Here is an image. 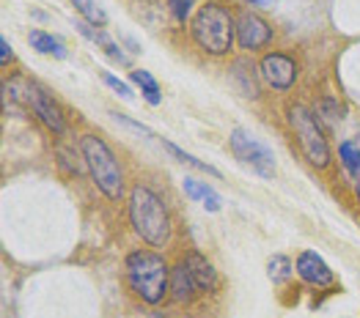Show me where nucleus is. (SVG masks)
Here are the masks:
<instances>
[{"label":"nucleus","instance_id":"obj_1","mask_svg":"<svg viewBox=\"0 0 360 318\" xmlns=\"http://www.w3.org/2000/svg\"><path fill=\"white\" fill-rule=\"evenodd\" d=\"M129 223L132 231L138 233L149 247H168L171 241V214L165 208L162 198L146 187L135 184L129 192Z\"/></svg>","mask_w":360,"mask_h":318},{"label":"nucleus","instance_id":"obj_2","mask_svg":"<svg viewBox=\"0 0 360 318\" xmlns=\"http://www.w3.org/2000/svg\"><path fill=\"white\" fill-rule=\"evenodd\" d=\"M190 33L195 39V44L212 55V58H223L231 53L234 47V33L237 22L231 17V11L223 3H204L193 20H190Z\"/></svg>","mask_w":360,"mask_h":318},{"label":"nucleus","instance_id":"obj_3","mask_svg":"<svg viewBox=\"0 0 360 318\" xmlns=\"http://www.w3.org/2000/svg\"><path fill=\"white\" fill-rule=\"evenodd\" d=\"M124 274L129 289L135 291L138 299H143L146 305H160L168 293V277L171 269L165 258L154 250H135L124 260Z\"/></svg>","mask_w":360,"mask_h":318},{"label":"nucleus","instance_id":"obj_4","mask_svg":"<svg viewBox=\"0 0 360 318\" xmlns=\"http://www.w3.org/2000/svg\"><path fill=\"white\" fill-rule=\"evenodd\" d=\"M80 157L89 168L91 181L96 184V190L119 203L124 198V171H121L119 159L113 154V148L105 143L99 135H80Z\"/></svg>","mask_w":360,"mask_h":318},{"label":"nucleus","instance_id":"obj_5","mask_svg":"<svg viewBox=\"0 0 360 318\" xmlns=\"http://www.w3.org/2000/svg\"><path fill=\"white\" fill-rule=\"evenodd\" d=\"M286 121H289V126L295 132V140L300 145L302 157L308 159V165L325 171L330 165L333 157H330V143H328V138H325V132H322L316 116L308 107H302V105H289L286 107Z\"/></svg>","mask_w":360,"mask_h":318},{"label":"nucleus","instance_id":"obj_6","mask_svg":"<svg viewBox=\"0 0 360 318\" xmlns=\"http://www.w3.org/2000/svg\"><path fill=\"white\" fill-rule=\"evenodd\" d=\"M229 145H231L234 157L240 159L245 168H250L253 173L262 175V178H275V157H272V151L262 140H256L248 129L237 126L231 132V138H229Z\"/></svg>","mask_w":360,"mask_h":318},{"label":"nucleus","instance_id":"obj_7","mask_svg":"<svg viewBox=\"0 0 360 318\" xmlns=\"http://www.w3.org/2000/svg\"><path fill=\"white\" fill-rule=\"evenodd\" d=\"M22 99L30 105V110L39 116V121L53 132V135H63L66 132V121H63V113H60V107L56 105V99L44 91L41 86H33L28 83L25 86V93H22Z\"/></svg>","mask_w":360,"mask_h":318},{"label":"nucleus","instance_id":"obj_8","mask_svg":"<svg viewBox=\"0 0 360 318\" xmlns=\"http://www.w3.org/2000/svg\"><path fill=\"white\" fill-rule=\"evenodd\" d=\"M259 72L262 77L267 80V86L275 91H289L297 80V63L295 58H289L286 53H270L264 55L259 63Z\"/></svg>","mask_w":360,"mask_h":318},{"label":"nucleus","instance_id":"obj_9","mask_svg":"<svg viewBox=\"0 0 360 318\" xmlns=\"http://www.w3.org/2000/svg\"><path fill=\"white\" fill-rule=\"evenodd\" d=\"M272 41V28L253 11H242L237 17V44L242 50H262Z\"/></svg>","mask_w":360,"mask_h":318},{"label":"nucleus","instance_id":"obj_10","mask_svg":"<svg viewBox=\"0 0 360 318\" xmlns=\"http://www.w3.org/2000/svg\"><path fill=\"white\" fill-rule=\"evenodd\" d=\"M295 272L300 274L302 283L316 286V289H330L333 283H335L333 269L328 266V260L322 258L319 253H314V250H302L300 256H297V260H295Z\"/></svg>","mask_w":360,"mask_h":318},{"label":"nucleus","instance_id":"obj_11","mask_svg":"<svg viewBox=\"0 0 360 318\" xmlns=\"http://www.w3.org/2000/svg\"><path fill=\"white\" fill-rule=\"evenodd\" d=\"M168 291H171L174 302H181V305H184V302H190V299H195V293H201L198 283H195V277L190 274V269H187V263H184V260L171 269Z\"/></svg>","mask_w":360,"mask_h":318},{"label":"nucleus","instance_id":"obj_12","mask_svg":"<svg viewBox=\"0 0 360 318\" xmlns=\"http://www.w3.org/2000/svg\"><path fill=\"white\" fill-rule=\"evenodd\" d=\"M75 25H77V30H80V33H83L89 41H94V44H96V47H99V50H102L108 58L113 60V63L129 66V58L121 53L119 44H116V41H113V39H110V36H108V33H105L102 28H96V25H89V22H83V20H77Z\"/></svg>","mask_w":360,"mask_h":318},{"label":"nucleus","instance_id":"obj_13","mask_svg":"<svg viewBox=\"0 0 360 318\" xmlns=\"http://www.w3.org/2000/svg\"><path fill=\"white\" fill-rule=\"evenodd\" d=\"M184 263H187V269H190V274L195 277V283H198V289H201V293H210V291H214V286H217V272H214V266H212L210 260L204 258L201 253H187L184 256Z\"/></svg>","mask_w":360,"mask_h":318},{"label":"nucleus","instance_id":"obj_14","mask_svg":"<svg viewBox=\"0 0 360 318\" xmlns=\"http://www.w3.org/2000/svg\"><path fill=\"white\" fill-rule=\"evenodd\" d=\"M181 187H184V192H187L193 201L204 203L207 211H220V208H223V198L212 190L210 184H204V181H198V178H184Z\"/></svg>","mask_w":360,"mask_h":318},{"label":"nucleus","instance_id":"obj_15","mask_svg":"<svg viewBox=\"0 0 360 318\" xmlns=\"http://www.w3.org/2000/svg\"><path fill=\"white\" fill-rule=\"evenodd\" d=\"M28 41H30V47H33L36 53H41V55H53V58H60V60L69 55L66 47H63V41L56 39L53 33H47V30H30Z\"/></svg>","mask_w":360,"mask_h":318},{"label":"nucleus","instance_id":"obj_16","mask_svg":"<svg viewBox=\"0 0 360 318\" xmlns=\"http://www.w3.org/2000/svg\"><path fill=\"white\" fill-rule=\"evenodd\" d=\"M69 3L75 6V11L80 14L83 22L96 25V28H105L108 25V14H105V8L96 0H69Z\"/></svg>","mask_w":360,"mask_h":318},{"label":"nucleus","instance_id":"obj_17","mask_svg":"<svg viewBox=\"0 0 360 318\" xmlns=\"http://www.w3.org/2000/svg\"><path fill=\"white\" fill-rule=\"evenodd\" d=\"M129 80L141 88V93L146 96V102H149V105H160V102H162V96H160V86H157V80L151 77V72H146V69H132Z\"/></svg>","mask_w":360,"mask_h":318},{"label":"nucleus","instance_id":"obj_18","mask_svg":"<svg viewBox=\"0 0 360 318\" xmlns=\"http://www.w3.org/2000/svg\"><path fill=\"white\" fill-rule=\"evenodd\" d=\"M162 145H165V151H168V154H174V157L179 159L181 165H190V168H195V171H201V173H207V175H214V178H220V171H217V168H212V165H207V162H201L198 157H193V154L181 151L179 145L168 143V140H162Z\"/></svg>","mask_w":360,"mask_h":318},{"label":"nucleus","instance_id":"obj_19","mask_svg":"<svg viewBox=\"0 0 360 318\" xmlns=\"http://www.w3.org/2000/svg\"><path fill=\"white\" fill-rule=\"evenodd\" d=\"M292 272H295V266H292V260L286 258V256H272L267 260V277L275 286H283L292 277Z\"/></svg>","mask_w":360,"mask_h":318},{"label":"nucleus","instance_id":"obj_20","mask_svg":"<svg viewBox=\"0 0 360 318\" xmlns=\"http://www.w3.org/2000/svg\"><path fill=\"white\" fill-rule=\"evenodd\" d=\"M338 157H341L344 171L355 178L360 173V145L355 140H344V143L338 145Z\"/></svg>","mask_w":360,"mask_h":318},{"label":"nucleus","instance_id":"obj_21","mask_svg":"<svg viewBox=\"0 0 360 318\" xmlns=\"http://www.w3.org/2000/svg\"><path fill=\"white\" fill-rule=\"evenodd\" d=\"M319 116L328 118L330 124H338V121L344 118V107H338L335 99H322V102H319Z\"/></svg>","mask_w":360,"mask_h":318},{"label":"nucleus","instance_id":"obj_22","mask_svg":"<svg viewBox=\"0 0 360 318\" xmlns=\"http://www.w3.org/2000/svg\"><path fill=\"white\" fill-rule=\"evenodd\" d=\"M102 83H105L108 88H113V91H116L119 96H124V99H132V96H135V93H132V88L127 86L124 80H119L116 74H110V72H102Z\"/></svg>","mask_w":360,"mask_h":318},{"label":"nucleus","instance_id":"obj_23","mask_svg":"<svg viewBox=\"0 0 360 318\" xmlns=\"http://www.w3.org/2000/svg\"><path fill=\"white\" fill-rule=\"evenodd\" d=\"M193 3H195V0H168V8H171V14H174L179 22H187Z\"/></svg>","mask_w":360,"mask_h":318},{"label":"nucleus","instance_id":"obj_24","mask_svg":"<svg viewBox=\"0 0 360 318\" xmlns=\"http://www.w3.org/2000/svg\"><path fill=\"white\" fill-rule=\"evenodd\" d=\"M110 116L116 118L119 124H124L127 129H132V132H138V135H143V138H151V129H149V126H143V124H138V121H132V118L121 116V113H110Z\"/></svg>","mask_w":360,"mask_h":318},{"label":"nucleus","instance_id":"obj_25","mask_svg":"<svg viewBox=\"0 0 360 318\" xmlns=\"http://www.w3.org/2000/svg\"><path fill=\"white\" fill-rule=\"evenodd\" d=\"M0 63H3V66L11 63V44H8L6 39H0Z\"/></svg>","mask_w":360,"mask_h":318},{"label":"nucleus","instance_id":"obj_26","mask_svg":"<svg viewBox=\"0 0 360 318\" xmlns=\"http://www.w3.org/2000/svg\"><path fill=\"white\" fill-rule=\"evenodd\" d=\"M352 181H355V195H358V203H360V173L355 175V178H352Z\"/></svg>","mask_w":360,"mask_h":318},{"label":"nucleus","instance_id":"obj_27","mask_svg":"<svg viewBox=\"0 0 360 318\" xmlns=\"http://www.w3.org/2000/svg\"><path fill=\"white\" fill-rule=\"evenodd\" d=\"M248 3H250V6H270L272 0H248Z\"/></svg>","mask_w":360,"mask_h":318}]
</instances>
